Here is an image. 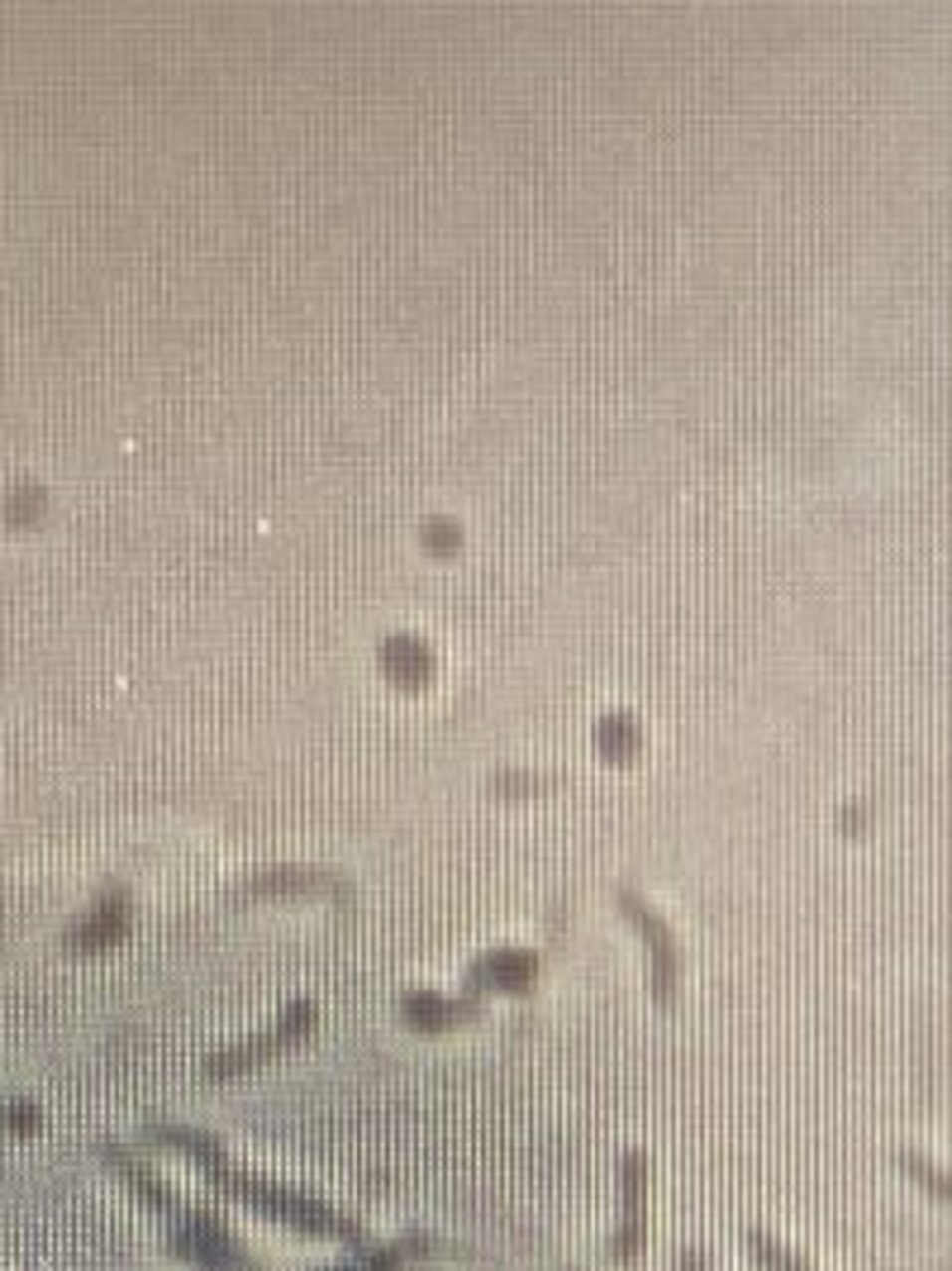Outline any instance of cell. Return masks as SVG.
Here are the masks:
<instances>
[{
    "label": "cell",
    "instance_id": "obj_1",
    "mask_svg": "<svg viewBox=\"0 0 952 1271\" xmlns=\"http://www.w3.org/2000/svg\"><path fill=\"white\" fill-rule=\"evenodd\" d=\"M909 1171H914L919 1181L929 1185L933 1195H943V1200H952V1176H943V1171H929V1166H924V1162H914V1157H909Z\"/></svg>",
    "mask_w": 952,
    "mask_h": 1271
}]
</instances>
